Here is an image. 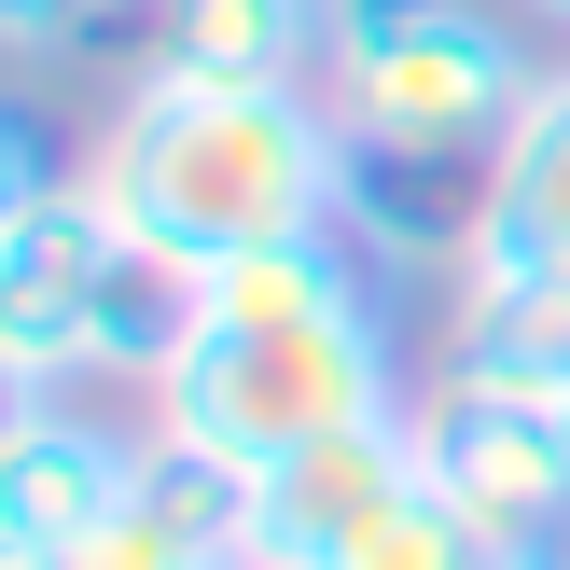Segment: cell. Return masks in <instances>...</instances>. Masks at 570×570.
Returning a JSON list of instances; mask_svg holds the SVG:
<instances>
[{"mask_svg":"<svg viewBox=\"0 0 570 570\" xmlns=\"http://www.w3.org/2000/svg\"><path fill=\"white\" fill-rule=\"evenodd\" d=\"M223 570H250V557H223Z\"/></svg>","mask_w":570,"mask_h":570,"instance_id":"17","label":"cell"},{"mask_svg":"<svg viewBox=\"0 0 570 570\" xmlns=\"http://www.w3.org/2000/svg\"><path fill=\"white\" fill-rule=\"evenodd\" d=\"M404 334H390V293L321 306V321H181V348L139 390V432L195 445L223 473H265L321 432H362V417H404Z\"/></svg>","mask_w":570,"mask_h":570,"instance_id":"2","label":"cell"},{"mask_svg":"<svg viewBox=\"0 0 570 570\" xmlns=\"http://www.w3.org/2000/svg\"><path fill=\"white\" fill-rule=\"evenodd\" d=\"M515 14H529V28H557V42H570V0H515Z\"/></svg>","mask_w":570,"mask_h":570,"instance_id":"14","label":"cell"},{"mask_svg":"<svg viewBox=\"0 0 570 570\" xmlns=\"http://www.w3.org/2000/svg\"><path fill=\"white\" fill-rule=\"evenodd\" d=\"M417 473L488 529V557L570 543V445H557L543 404H501V390L432 376V390H417Z\"/></svg>","mask_w":570,"mask_h":570,"instance_id":"4","label":"cell"},{"mask_svg":"<svg viewBox=\"0 0 570 570\" xmlns=\"http://www.w3.org/2000/svg\"><path fill=\"white\" fill-rule=\"evenodd\" d=\"M42 195H70V154H56V126L14 98V83H0V237H14Z\"/></svg>","mask_w":570,"mask_h":570,"instance_id":"11","label":"cell"},{"mask_svg":"<svg viewBox=\"0 0 570 570\" xmlns=\"http://www.w3.org/2000/svg\"><path fill=\"white\" fill-rule=\"evenodd\" d=\"M529 98H543V56L488 0H334L321 111H334L348 154L445 181V167H488Z\"/></svg>","mask_w":570,"mask_h":570,"instance_id":"3","label":"cell"},{"mask_svg":"<svg viewBox=\"0 0 570 570\" xmlns=\"http://www.w3.org/2000/svg\"><path fill=\"white\" fill-rule=\"evenodd\" d=\"M445 278H570V70H543V98L515 111V139L473 167L460 265Z\"/></svg>","mask_w":570,"mask_h":570,"instance_id":"7","label":"cell"},{"mask_svg":"<svg viewBox=\"0 0 570 570\" xmlns=\"http://www.w3.org/2000/svg\"><path fill=\"white\" fill-rule=\"evenodd\" d=\"M432 376L501 390V404H557L570 390V278H445Z\"/></svg>","mask_w":570,"mask_h":570,"instance_id":"8","label":"cell"},{"mask_svg":"<svg viewBox=\"0 0 570 570\" xmlns=\"http://www.w3.org/2000/svg\"><path fill=\"white\" fill-rule=\"evenodd\" d=\"M28 404H42V390H28V376H14V362H0V432H14V417H28Z\"/></svg>","mask_w":570,"mask_h":570,"instance_id":"13","label":"cell"},{"mask_svg":"<svg viewBox=\"0 0 570 570\" xmlns=\"http://www.w3.org/2000/svg\"><path fill=\"white\" fill-rule=\"evenodd\" d=\"M404 473H417V404H404V417H362V432L293 445V460L250 473V529H237V557H250V570H334V557L362 543V515H376Z\"/></svg>","mask_w":570,"mask_h":570,"instance_id":"5","label":"cell"},{"mask_svg":"<svg viewBox=\"0 0 570 570\" xmlns=\"http://www.w3.org/2000/svg\"><path fill=\"white\" fill-rule=\"evenodd\" d=\"M543 417H557V445H570V390H557V404H543Z\"/></svg>","mask_w":570,"mask_h":570,"instance_id":"16","label":"cell"},{"mask_svg":"<svg viewBox=\"0 0 570 570\" xmlns=\"http://www.w3.org/2000/svg\"><path fill=\"white\" fill-rule=\"evenodd\" d=\"M321 42H334V0H167V56L223 83H321Z\"/></svg>","mask_w":570,"mask_h":570,"instance_id":"9","label":"cell"},{"mask_svg":"<svg viewBox=\"0 0 570 570\" xmlns=\"http://www.w3.org/2000/svg\"><path fill=\"white\" fill-rule=\"evenodd\" d=\"M139 488V432H111L83 390H42V404L0 432V543H42V557H83Z\"/></svg>","mask_w":570,"mask_h":570,"instance_id":"6","label":"cell"},{"mask_svg":"<svg viewBox=\"0 0 570 570\" xmlns=\"http://www.w3.org/2000/svg\"><path fill=\"white\" fill-rule=\"evenodd\" d=\"M98 28H111V0H0V56L14 70H70Z\"/></svg>","mask_w":570,"mask_h":570,"instance_id":"12","label":"cell"},{"mask_svg":"<svg viewBox=\"0 0 570 570\" xmlns=\"http://www.w3.org/2000/svg\"><path fill=\"white\" fill-rule=\"evenodd\" d=\"M0 570H70V557H42V543H0Z\"/></svg>","mask_w":570,"mask_h":570,"instance_id":"15","label":"cell"},{"mask_svg":"<svg viewBox=\"0 0 570 570\" xmlns=\"http://www.w3.org/2000/svg\"><path fill=\"white\" fill-rule=\"evenodd\" d=\"M111 223H126L154 265L209 278L237 250H278V237H334L348 209V139H334L321 83H223L195 56H139L111 83L98 139L70 167Z\"/></svg>","mask_w":570,"mask_h":570,"instance_id":"1","label":"cell"},{"mask_svg":"<svg viewBox=\"0 0 570 570\" xmlns=\"http://www.w3.org/2000/svg\"><path fill=\"white\" fill-rule=\"evenodd\" d=\"M334 570H501V557H488V529H473L432 473H404V488L362 515V543L334 557Z\"/></svg>","mask_w":570,"mask_h":570,"instance_id":"10","label":"cell"}]
</instances>
